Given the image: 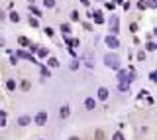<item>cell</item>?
<instances>
[{"mask_svg":"<svg viewBox=\"0 0 157 140\" xmlns=\"http://www.w3.org/2000/svg\"><path fill=\"white\" fill-rule=\"evenodd\" d=\"M4 43H6V40H4V38H0V47H2Z\"/></svg>","mask_w":157,"mask_h":140,"instance_id":"29","label":"cell"},{"mask_svg":"<svg viewBox=\"0 0 157 140\" xmlns=\"http://www.w3.org/2000/svg\"><path fill=\"white\" fill-rule=\"evenodd\" d=\"M6 89H8V91H14V89H16V81H14V79H8V83H6Z\"/></svg>","mask_w":157,"mask_h":140,"instance_id":"10","label":"cell"},{"mask_svg":"<svg viewBox=\"0 0 157 140\" xmlns=\"http://www.w3.org/2000/svg\"><path fill=\"white\" fill-rule=\"evenodd\" d=\"M32 14H34V16H41V12L37 10V8H32Z\"/></svg>","mask_w":157,"mask_h":140,"instance_id":"23","label":"cell"},{"mask_svg":"<svg viewBox=\"0 0 157 140\" xmlns=\"http://www.w3.org/2000/svg\"><path fill=\"white\" fill-rule=\"evenodd\" d=\"M137 59H139V61H143V59H145V54H143V51H139V54H137Z\"/></svg>","mask_w":157,"mask_h":140,"instance_id":"22","label":"cell"},{"mask_svg":"<svg viewBox=\"0 0 157 140\" xmlns=\"http://www.w3.org/2000/svg\"><path fill=\"white\" fill-rule=\"evenodd\" d=\"M155 47H157L155 43H147V49H149V51H153V49H155Z\"/></svg>","mask_w":157,"mask_h":140,"instance_id":"25","label":"cell"},{"mask_svg":"<svg viewBox=\"0 0 157 140\" xmlns=\"http://www.w3.org/2000/svg\"><path fill=\"white\" fill-rule=\"evenodd\" d=\"M151 81H157V73H151Z\"/></svg>","mask_w":157,"mask_h":140,"instance_id":"28","label":"cell"},{"mask_svg":"<svg viewBox=\"0 0 157 140\" xmlns=\"http://www.w3.org/2000/svg\"><path fill=\"white\" fill-rule=\"evenodd\" d=\"M22 89L24 91H30V83H28V81H22Z\"/></svg>","mask_w":157,"mask_h":140,"instance_id":"19","label":"cell"},{"mask_svg":"<svg viewBox=\"0 0 157 140\" xmlns=\"http://www.w3.org/2000/svg\"><path fill=\"white\" fill-rule=\"evenodd\" d=\"M37 54H39V57H47V49H45V47H39Z\"/></svg>","mask_w":157,"mask_h":140,"instance_id":"13","label":"cell"},{"mask_svg":"<svg viewBox=\"0 0 157 140\" xmlns=\"http://www.w3.org/2000/svg\"><path fill=\"white\" fill-rule=\"evenodd\" d=\"M61 32L69 34V32H71V26H69V24H61Z\"/></svg>","mask_w":157,"mask_h":140,"instance_id":"11","label":"cell"},{"mask_svg":"<svg viewBox=\"0 0 157 140\" xmlns=\"http://www.w3.org/2000/svg\"><path fill=\"white\" fill-rule=\"evenodd\" d=\"M18 43H20L22 47H30V45H32V42H30L28 38H18Z\"/></svg>","mask_w":157,"mask_h":140,"instance_id":"9","label":"cell"},{"mask_svg":"<svg viewBox=\"0 0 157 140\" xmlns=\"http://www.w3.org/2000/svg\"><path fill=\"white\" fill-rule=\"evenodd\" d=\"M104 61H106L108 67H112V69H118V67H120V59H118L116 55H106Z\"/></svg>","mask_w":157,"mask_h":140,"instance_id":"1","label":"cell"},{"mask_svg":"<svg viewBox=\"0 0 157 140\" xmlns=\"http://www.w3.org/2000/svg\"><path fill=\"white\" fill-rule=\"evenodd\" d=\"M45 122H47V113H45V110L37 113V115H35V124H37V126H43Z\"/></svg>","mask_w":157,"mask_h":140,"instance_id":"2","label":"cell"},{"mask_svg":"<svg viewBox=\"0 0 157 140\" xmlns=\"http://www.w3.org/2000/svg\"><path fill=\"white\" fill-rule=\"evenodd\" d=\"M110 28H112V34H118V18L112 16V20H110Z\"/></svg>","mask_w":157,"mask_h":140,"instance_id":"6","label":"cell"},{"mask_svg":"<svg viewBox=\"0 0 157 140\" xmlns=\"http://www.w3.org/2000/svg\"><path fill=\"white\" fill-rule=\"evenodd\" d=\"M10 63H14V65L18 63V55H10Z\"/></svg>","mask_w":157,"mask_h":140,"instance_id":"21","label":"cell"},{"mask_svg":"<svg viewBox=\"0 0 157 140\" xmlns=\"http://www.w3.org/2000/svg\"><path fill=\"white\" fill-rule=\"evenodd\" d=\"M94 22H96V24H102V16H100V12H94Z\"/></svg>","mask_w":157,"mask_h":140,"instance_id":"12","label":"cell"},{"mask_svg":"<svg viewBox=\"0 0 157 140\" xmlns=\"http://www.w3.org/2000/svg\"><path fill=\"white\" fill-rule=\"evenodd\" d=\"M43 4L47 8H53V6H55V0H43Z\"/></svg>","mask_w":157,"mask_h":140,"instance_id":"15","label":"cell"},{"mask_svg":"<svg viewBox=\"0 0 157 140\" xmlns=\"http://www.w3.org/2000/svg\"><path fill=\"white\" fill-rule=\"evenodd\" d=\"M10 20L12 22H20V16H18L16 12H12V14H10Z\"/></svg>","mask_w":157,"mask_h":140,"instance_id":"16","label":"cell"},{"mask_svg":"<svg viewBox=\"0 0 157 140\" xmlns=\"http://www.w3.org/2000/svg\"><path fill=\"white\" fill-rule=\"evenodd\" d=\"M85 107H87V110H94V107H96V101L92 97H89L87 101H85Z\"/></svg>","mask_w":157,"mask_h":140,"instance_id":"3","label":"cell"},{"mask_svg":"<svg viewBox=\"0 0 157 140\" xmlns=\"http://www.w3.org/2000/svg\"><path fill=\"white\" fill-rule=\"evenodd\" d=\"M104 138V132L102 130H96V140H102Z\"/></svg>","mask_w":157,"mask_h":140,"instance_id":"20","label":"cell"},{"mask_svg":"<svg viewBox=\"0 0 157 140\" xmlns=\"http://www.w3.org/2000/svg\"><path fill=\"white\" fill-rule=\"evenodd\" d=\"M30 24H32V26H34V28H35V26H37V20H35V18H32V16H30Z\"/></svg>","mask_w":157,"mask_h":140,"instance_id":"26","label":"cell"},{"mask_svg":"<svg viewBox=\"0 0 157 140\" xmlns=\"http://www.w3.org/2000/svg\"><path fill=\"white\" fill-rule=\"evenodd\" d=\"M41 140H43V138H41Z\"/></svg>","mask_w":157,"mask_h":140,"instance_id":"32","label":"cell"},{"mask_svg":"<svg viewBox=\"0 0 157 140\" xmlns=\"http://www.w3.org/2000/svg\"><path fill=\"white\" fill-rule=\"evenodd\" d=\"M106 43H108V45H110V47H112V49H116V47H118V45H120V43H118V40H116V38H110V36H108V38H106Z\"/></svg>","mask_w":157,"mask_h":140,"instance_id":"5","label":"cell"},{"mask_svg":"<svg viewBox=\"0 0 157 140\" xmlns=\"http://www.w3.org/2000/svg\"><path fill=\"white\" fill-rule=\"evenodd\" d=\"M30 122H32L30 117H20V119H18V124H20V126H28Z\"/></svg>","mask_w":157,"mask_h":140,"instance_id":"7","label":"cell"},{"mask_svg":"<svg viewBox=\"0 0 157 140\" xmlns=\"http://www.w3.org/2000/svg\"><path fill=\"white\" fill-rule=\"evenodd\" d=\"M145 6H147L145 2H137V8H139V10H143V8H145Z\"/></svg>","mask_w":157,"mask_h":140,"instance_id":"24","label":"cell"},{"mask_svg":"<svg viewBox=\"0 0 157 140\" xmlns=\"http://www.w3.org/2000/svg\"><path fill=\"white\" fill-rule=\"evenodd\" d=\"M71 20H73V22H77V20H78V12H77V10L71 12Z\"/></svg>","mask_w":157,"mask_h":140,"instance_id":"18","label":"cell"},{"mask_svg":"<svg viewBox=\"0 0 157 140\" xmlns=\"http://www.w3.org/2000/svg\"><path fill=\"white\" fill-rule=\"evenodd\" d=\"M69 113H71V110H69V107L65 105V107H61V110H59V117H61V119H67Z\"/></svg>","mask_w":157,"mask_h":140,"instance_id":"8","label":"cell"},{"mask_svg":"<svg viewBox=\"0 0 157 140\" xmlns=\"http://www.w3.org/2000/svg\"><path fill=\"white\" fill-rule=\"evenodd\" d=\"M112 140H124V134L122 132H116V134L112 136Z\"/></svg>","mask_w":157,"mask_h":140,"instance_id":"17","label":"cell"},{"mask_svg":"<svg viewBox=\"0 0 157 140\" xmlns=\"http://www.w3.org/2000/svg\"><path fill=\"white\" fill-rule=\"evenodd\" d=\"M98 99H100V101H106V99H108V89H106V87H100V89H98Z\"/></svg>","mask_w":157,"mask_h":140,"instance_id":"4","label":"cell"},{"mask_svg":"<svg viewBox=\"0 0 157 140\" xmlns=\"http://www.w3.org/2000/svg\"><path fill=\"white\" fill-rule=\"evenodd\" d=\"M4 18H6V16H4V14H2V12H0V22L4 20Z\"/></svg>","mask_w":157,"mask_h":140,"instance_id":"31","label":"cell"},{"mask_svg":"<svg viewBox=\"0 0 157 140\" xmlns=\"http://www.w3.org/2000/svg\"><path fill=\"white\" fill-rule=\"evenodd\" d=\"M49 65H51V67H57V65H59V59H55V57H49Z\"/></svg>","mask_w":157,"mask_h":140,"instance_id":"14","label":"cell"},{"mask_svg":"<svg viewBox=\"0 0 157 140\" xmlns=\"http://www.w3.org/2000/svg\"><path fill=\"white\" fill-rule=\"evenodd\" d=\"M69 140H81V138H78V136H71Z\"/></svg>","mask_w":157,"mask_h":140,"instance_id":"30","label":"cell"},{"mask_svg":"<svg viewBox=\"0 0 157 140\" xmlns=\"http://www.w3.org/2000/svg\"><path fill=\"white\" fill-rule=\"evenodd\" d=\"M149 6H151V8H155V6H157V0H149Z\"/></svg>","mask_w":157,"mask_h":140,"instance_id":"27","label":"cell"}]
</instances>
